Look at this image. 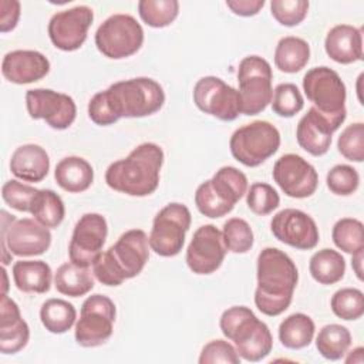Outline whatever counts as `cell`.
Wrapping results in <instances>:
<instances>
[{"mask_svg": "<svg viewBox=\"0 0 364 364\" xmlns=\"http://www.w3.org/2000/svg\"><path fill=\"white\" fill-rule=\"evenodd\" d=\"M256 277L255 304L259 311L270 317L284 313L299 282V272L290 256L277 247H264L257 256Z\"/></svg>", "mask_w": 364, "mask_h": 364, "instance_id": "6da1fadb", "label": "cell"}, {"mask_svg": "<svg viewBox=\"0 0 364 364\" xmlns=\"http://www.w3.org/2000/svg\"><path fill=\"white\" fill-rule=\"evenodd\" d=\"M164 164V151L158 144L144 142L135 146L128 156L112 162L105 171L107 185L129 196H148L159 185Z\"/></svg>", "mask_w": 364, "mask_h": 364, "instance_id": "7a4b0ae2", "label": "cell"}, {"mask_svg": "<svg viewBox=\"0 0 364 364\" xmlns=\"http://www.w3.org/2000/svg\"><path fill=\"white\" fill-rule=\"evenodd\" d=\"M148 235L142 229H129L102 252L92 263V274L105 286H119L138 276L149 259Z\"/></svg>", "mask_w": 364, "mask_h": 364, "instance_id": "3957f363", "label": "cell"}, {"mask_svg": "<svg viewBox=\"0 0 364 364\" xmlns=\"http://www.w3.org/2000/svg\"><path fill=\"white\" fill-rule=\"evenodd\" d=\"M223 336L233 341L240 358L246 361H260L266 358L273 347V337L267 324L256 317L246 306H232L226 309L219 320Z\"/></svg>", "mask_w": 364, "mask_h": 364, "instance_id": "277c9868", "label": "cell"}, {"mask_svg": "<svg viewBox=\"0 0 364 364\" xmlns=\"http://www.w3.org/2000/svg\"><path fill=\"white\" fill-rule=\"evenodd\" d=\"M104 91L118 119L152 115L158 112L165 102L162 85L148 77L117 81Z\"/></svg>", "mask_w": 364, "mask_h": 364, "instance_id": "5b68a950", "label": "cell"}, {"mask_svg": "<svg viewBox=\"0 0 364 364\" xmlns=\"http://www.w3.org/2000/svg\"><path fill=\"white\" fill-rule=\"evenodd\" d=\"M303 91L311 107L338 129L347 117V92L338 73L326 65L310 68L303 77Z\"/></svg>", "mask_w": 364, "mask_h": 364, "instance_id": "8992f818", "label": "cell"}, {"mask_svg": "<svg viewBox=\"0 0 364 364\" xmlns=\"http://www.w3.org/2000/svg\"><path fill=\"white\" fill-rule=\"evenodd\" d=\"M51 245L50 229L36 219H16V216L1 210V263L9 264L14 256H38L48 250Z\"/></svg>", "mask_w": 364, "mask_h": 364, "instance_id": "52a82bcc", "label": "cell"}, {"mask_svg": "<svg viewBox=\"0 0 364 364\" xmlns=\"http://www.w3.org/2000/svg\"><path fill=\"white\" fill-rule=\"evenodd\" d=\"M280 132L269 121H253L237 128L229 141L232 156L245 166L255 168L277 152Z\"/></svg>", "mask_w": 364, "mask_h": 364, "instance_id": "ba28073f", "label": "cell"}, {"mask_svg": "<svg viewBox=\"0 0 364 364\" xmlns=\"http://www.w3.org/2000/svg\"><path fill=\"white\" fill-rule=\"evenodd\" d=\"M98 51L111 60H122L134 55L144 43V30L138 20L125 13H117L105 18L94 36Z\"/></svg>", "mask_w": 364, "mask_h": 364, "instance_id": "9c48e42d", "label": "cell"}, {"mask_svg": "<svg viewBox=\"0 0 364 364\" xmlns=\"http://www.w3.org/2000/svg\"><path fill=\"white\" fill-rule=\"evenodd\" d=\"M272 67L259 55H247L239 63L237 82L243 115H256L272 102Z\"/></svg>", "mask_w": 364, "mask_h": 364, "instance_id": "30bf717a", "label": "cell"}, {"mask_svg": "<svg viewBox=\"0 0 364 364\" xmlns=\"http://www.w3.org/2000/svg\"><path fill=\"white\" fill-rule=\"evenodd\" d=\"M192 216L188 206L172 202L164 206L154 218L148 236L149 247L162 257L179 255L185 245V235L191 228Z\"/></svg>", "mask_w": 364, "mask_h": 364, "instance_id": "8fae6325", "label": "cell"}, {"mask_svg": "<svg viewBox=\"0 0 364 364\" xmlns=\"http://www.w3.org/2000/svg\"><path fill=\"white\" fill-rule=\"evenodd\" d=\"M117 317L115 303L104 294H91L81 304L74 337L81 347H98L108 341Z\"/></svg>", "mask_w": 364, "mask_h": 364, "instance_id": "7c38bea8", "label": "cell"}, {"mask_svg": "<svg viewBox=\"0 0 364 364\" xmlns=\"http://www.w3.org/2000/svg\"><path fill=\"white\" fill-rule=\"evenodd\" d=\"M192 97L202 112L220 121H233L242 114L239 91L219 77L206 75L199 78Z\"/></svg>", "mask_w": 364, "mask_h": 364, "instance_id": "4fadbf2b", "label": "cell"}, {"mask_svg": "<svg viewBox=\"0 0 364 364\" xmlns=\"http://www.w3.org/2000/svg\"><path fill=\"white\" fill-rule=\"evenodd\" d=\"M26 108L33 119H44L53 129H67L77 117L74 100L50 88H33L26 92Z\"/></svg>", "mask_w": 364, "mask_h": 364, "instance_id": "5bb4252c", "label": "cell"}, {"mask_svg": "<svg viewBox=\"0 0 364 364\" xmlns=\"http://www.w3.org/2000/svg\"><path fill=\"white\" fill-rule=\"evenodd\" d=\"M108 235V225L100 213H84L75 223L68 245L70 262L90 267L102 253Z\"/></svg>", "mask_w": 364, "mask_h": 364, "instance_id": "9a60e30c", "label": "cell"}, {"mask_svg": "<svg viewBox=\"0 0 364 364\" xmlns=\"http://www.w3.org/2000/svg\"><path fill=\"white\" fill-rule=\"evenodd\" d=\"M92 20L94 11L88 6H75L57 11L48 21V37L55 48L61 51H75L87 40Z\"/></svg>", "mask_w": 364, "mask_h": 364, "instance_id": "2e32d148", "label": "cell"}, {"mask_svg": "<svg viewBox=\"0 0 364 364\" xmlns=\"http://www.w3.org/2000/svg\"><path fill=\"white\" fill-rule=\"evenodd\" d=\"M272 175L284 195L296 199L311 196L318 185L316 168L296 154L282 155L274 162Z\"/></svg>", "mask_w": 364, "mask_h": 364, "instance_id": "e0dca14e", "label": "cell"}, {"mask_svg": "<svg viewBox=\"0 0 364 364\" xmlns=\"http://www.w3.org/2000/svg\"><path fill=\"white\" fill-rule=\"evenodd\" d=\"M270 230L279 242L300 250L314 249L320 239L314 219L309 213L294 208H286L277 212L272 218Z\"/></svg>", "mask_w": 364, "mask_h": 364, "instance_id": "ac0fdd59", "label": "cell"}, {"mask_svg": "<svg viewBox=\"0 0 364 364\" xmlns=\"http://www.w3.org/2000/svg\"><path fill=\"white\" fill-rule=\"evenodd\" d=\"M222 230L215 225L199 226L186 249V264L196 274H210L216 272L226 256Z\"/></svg>", "mask_w": 364, "mask_h": 364, "instance_id": "d6986e66", "label": "cell"}, {"mask_svg": "<svg viewBox=\"0 0 364 364\" xmlns=\"http://www.w3.org/2000/svg\"><path fill=\"white\" fill-rule=\"evenodd\" d=\"M50 71L48 58L36 50H14L4 54L1 61L3 77L13 84L40 81Z\"/></svg>", "mask_w": 364, "mask_h": 364, "instance_id": "ffe728a7", "label": "cell"}, {"mask_svg": "<svg viewBox=\"0 0 364 364\" xmlns=\"http://www.w3.org/2000/svg\"><path fill=\"white\" fill-rule=\"evenodd\" d=\"M30 340V328L17 303L6 293L0 299V353L16 354Z\"/></svg>", "mask_w": 364, "mask_h": 364, "instance_id": "44dd1931", "label": "cell"}, {"mask_svg": "<svg viewBox=\"0 0 364 364\" xmlns=\"http://www.w3.org/2000/svg\"><path fill=\"white\" fill-rule=\"evenodd\" d=\"M337 128L328 122L313 107L300 118L296 128V139L299 145L313 156L327 154L331 145V135Z\"/></svg>", "mask_w": 364, "mask_h": 364, "instance_id": "7402d4cb", "label": "cell"}, {"mask_svg": "<svg viewBox=\"0 0 364 364\" xmlns=\"http://www.w3.org/2000/svg\"><path fill=\"white\" fill-rule=\"evenodd\" d=\"M324 50L338 64H351L363 58L361 28L351 24H337L326 36Z\"/></svg>", "mask_w": 364, "mask_h": 364, "instance_id": "603a6c76", "label": "cell"}, {"mask_svg": "<svg viewBox=\"0 0 364 364\" xmlns=\"http://www.w3.org/2000/svg\"><path fill=\"white\" fill-rule=\"evenodd\" d=\"M10 171L26 182H41L50 171L48 154L37 144L20 145L11 154Z\"/></svg>", "mask_w": 364, "mask_h": 364, "instance_id": "cb8c5ba5", "label": "cell"}, {"mask_svg": "<svg viewBox=\"0 0 364 364\" xmlns=\"http://www.w3.org/2000/svg\"><path fill=\"white\" fill-rule=\"evenodd\" d=\"M54 179L65 192L80 193L92 185L94 169L91 164L81 156H65L55 165Z\"/></svg>", "mask_w": 364, "mask_h": 364, "instance_id": "d4e9b609", "label": "cell"}, {"mask_svg": "<svg viewBox=\"0 0 364 364\" xmlns=\"http://www.w3.org/2000/svg\"><path fill=\"white\" fill-rule=\"evenodd\" d=\"M16 287L24 293H47L51 287L53 272L44 260H17L11 269Z\"/></svg>", "mask_w": 364, "mask_h": 364, "instance_id": "484cf974", "label": "cell"}, {"mask_svg": "<svg viewBox=\"0 0 364 364\" xmlns=\"http://www.w3.org/2000/svg\"><path fill=\"white\" fill-rule=\"evenodd\" d=\"M310 60V46L296 36H286L279 40L274 50V65L282 73L294 74L307 65Z\"/></svg>", "mask_w": 364, "mask_h": 364, "instance_id": "4316f807", "label": "cell"}, {"mask_svg": "<svg viewBox=\"0 0 364 364\" xmlns=\"http://www.w3.org/2000/svg\"><path fill=\"white\" fill-rule=\"evenodd\" d=\"M54 286L58 293L70 297H80L90 293L94 287V279L88 267L73 262L63 263L54 273Z\"/></svg>", "mask_w": 364, "mask_h": 364, "instance_id": "83f0119b", "label": "cell"}, {"mask_svg": "<svg viewBox=\"0 0 364 364\" xmlns=\"http://www.w3.org/2000/svg\"><path fill=\"white\" fill-rule=\"evenodd\" d=\"M314 331L316 326L310 316L304 313H293L280 323L279 340L286 348L300 350L313 341Z\"/></svg>", "mask_w": 364, "mask_h": 364, "instance_id": "f1b7e54d", "label": "cell"}, {"mask_svg": "<svg viewBox=\"0 0 364 364\" xmlns=\"http://www.w3.org/2000/svg\"><path fill=\"white\" fill-rule=\"evenodd\" d=\"M311 277L320 284L338 283L346 273V260L337 250L324 247L317 250L309 262Z\"/></svg>", "mask_w": 364, "mask_h": 364, "instance_id": "f546056e", "label": "cell"}, {"mask_svg": "<svg viewBox=\"0 0 364 364\" xmlns=\"http://www.w3.org/2000/svg\"><path fill=\"white\" fill-rule=\"evenodd\" d=\"M40 320L47 331L63 334L75 326L77 310L64 299H48L41 304Z\"/></svg>", "mask_w": 364, "mask_h": 364, "instance_id": "4dcf8cb0", "label": "cell"}, {"mask_svg": "<svg viewBox=\"0 0 364 364\" xmlns=\"http://www.w3.org/2000/svg\"><path fill=\"white\" fill-rule=\"evenodd\" d=\"M351 346V333L341 324H327L316 337V348L326 360L343 358Z\"/></svg>", "mask_w": 364, "mask_h": 364, "instance_id": "1f68e13d", "label": "cell"}, {"mask_svg": "<svg viewBox=\"0 0 364 364\" xmlns=\"http://www.w3.org/2000/svg\"><path fill=\"white\" fill-rule=\"evenodd\" d=\"M30 213L40 225L55 229L64 220L65 206L58 193L51 189H40Z\"/></svg>", "mask_w": 364, "mask_h": 364, "instance_id": "d6a6232c", "label": "cell"}, {"mask_svg": "<svg viewBox=\"0 0 364 364\" xmlns=\"http://www.w3.org/2000/svg\"><path fill=\"white\" fill-rule=\"evenodd\" d=\"M213 189L226 202L236 205L242 196L247 192V178L246 175L235 166H222L210 178Z\"/></svg>", "mask_w": 364, "mask_h": 364, "instance_id": "836d02e7", "label": "cell"}, {"mask_svg": "<svg viewBox=\"0 0 364 364\" xmlns=\"http://www.w3.org/2000/svg\"><path fill=\"white\" fill-rule=\"evenodd\" d=\"M334 245L344 253L354 255L364 250V226L363 222L354 218L338 219L331 230Z\"/></svg>", "mask_w": 364, "mask_h": 364, "instance_id": "e575fe53", "label": "cell"}, {"mask_svg": "<svg viewBox=\"0 0 364 364\" xmlns=\"http://www.w3.org/2000/svg\"><path fill=\"white\" fill-rule=\"evenodd\" d=\"M138 13L146 26L162 28L178 17L179 3L176 0H139Z\"/></svg>", "mask_w": 364, "mask_h": 364, "instance_id": "d590c367", "label": "cell"}, {"mask_svg": "<svg viewBox=\"0 0 364 364\" xmlns=\"http://www.w3.org/2000/svg\"><path fill=\"white\" fill-rule=\"evenodd\" d=\"M330 307L341 320H358L364 314V294L360 289L343 287L331 296Z\"/></svg>", "mask_w": 364, "mask_h": 364, "instance_id": "8d00e7d4", "label": "cell"}, {"mask_svg": "<svg viewBox=\"0 0 364 364\" xmlns=\"http://www.w3.org/2000/svg\"><path fill=\"white\" fill-rule=\"evenodd\" d=\"M222 237L226 250L232 253H246L252 249L255 236L250 225L242 218H230L223 223Z\"/></svg>", "mask_w": 364, "mask_h": 364, "instance_id": "74e56055", "label": "cell"}, {"mask_svg": "<svg viewBox=\"0 0 364 364\" xmlns=\"http://www.w3.org/2000/svg\"><path fill=\"white\" fill-rule=\"evenodd\" d=\"M270 104L274 114L279 117L290 118L303 109L304 100L296 84L282 82L273 90Z\"/></svg>", "mask_w": 364, "mask_h": 364, "instance_id": "f35d334b", "label": "cell"}, {"mask_svg": "<svg viewBox=\"0 0 364 364\" xmlns=\"http://www.w3.org/2000/svg\"><path fill=\"white\" fill-rule=\"evenodd\" d=\"M195 205L198 210L206 218H222L232 212L235 205L226 202L218 192L213 189L210 179L202 182L195 192Z\"/></svg>", "mask_w": 364, "mask_h": 364, "instance_id": "ab89813d", "label": "cell"}, {"mask_svg": "<svg viewBox=\"0 0 364 364\" xmlns=\"http://www.w3.org/2000/svg\"><path fill=\"white\" fill-rule=\"evenodd\" d=\"M280 203V196L277 191L264 182H255L247 188L246 192V205L247 208L259 215L266 216L272 213Z\"/></svg>", "mask_w": 364, "mask_h": 364, "instance_id": "60d3db41", "label": "cell"}, {"mask_svg": "<svg viewBox=\"0 0 364 364\" xmlns=\"http://www.w3.org/2000/svg\"><path fill=\"white\" fill-rule=\"evenodd\" d=\"M37 188L18 182L16 179H10L1 186V198L3 200L13 209L18 212H31L33 203L38 195Z\"/></svg>", "mask_w": 364, "mask_h": 364, "instance_id": "b9f144b4", "label": "cell"}, {"mask_svg": "<svg viewBox=\"0 0 364 364\" xmlns=\"http://www.w3.org/2000/svg\"><path fill=\"white\" fill-rule=\"evenodd\" d=\"M338 152L351 162H363L364 159V124L354 122L347 125L338 139H337Z\"/></svg>", "mask_w": 364, "mask_h": 364, "instance_id": "7bdbcfd3", "label": "cell"}, {"mask_svg": "<svg viewBox=\"0 0 364 364\" xmlns=\"http://www.w3.org/2000/svg\"><path fill=\"white\" fill-rule=\"evenodd\" d=\"M326 183L330 192L334 195L348 196L357 191L360 185V175L355 168L346 164H338L327 172Z\"/></svg>", "mask_w": 364, "mask_h": 364, "instance_id": "ee69618b", "label": "cell"}, {"mask_svg": "<svg viewBox=\"0 0 364 364\" xmlns=\"http://www.w3.org/2000/svg\"><path fill=\"white\" fill-rule=\"evenodd\" d=\"M309 11V1L306 0H272L270 13L277 23L286 27L300 24Z\"/></svg>", "mask_w": 364, "mask_h": 364, "instance_id": "f6af8a7d", "label": "cell"}, {"mask_svg": "<svg viewBox=\"0 0 364 364\" xmlns=\"http://www.w3.org/2000/svg\"><path fill=\"white\" fill-rule=\"evenodd\" d=\"M199 364H239L240 357L233 344L226 340H212L203 346L198 358Z\"/></svg>", "mask_w": 364, "mask_h": 364, "instance_id": "bcb514c9", "label": "cell"}, {"mask_svg": "<svg viewBox=\"0 0 364 364\" xmlns=\"http://www.w3.org/2000/svg\"><path fill=\"white\" fill-rule=\"evenodd\" d=\"M88 117L90 119L101 127L112 125L118 121L115 114L111 109V105L107 100L105 91H98L88 101Z\"/></svg>", "mask_w": 364, "mask_h": 364, "instance_id": "7dc6e473", "label": "cell"}, {"mask_svg": "<svg viewBox=\"0 0 364 364\" xmlns=\"http://www.w3.org/2000/svg\"><path fill=\"white\" fill-rule=\"evenodd\" d=\"M21 13V4L17 0H0V31L7 33L16 28Z\"/></svg>", "mask_w": 364, "mask_h": 364, "instance_id": "c3c4849f", "label": "cell"}, {"mask_svg": "<svg viewBox=\"0 0 364 364\" xmlns=\"http://www.w3.org/2000/svg\"><path fill=\"white\" fill-rule=\"evenodd\" d=\"M226 6L233 14L242 17L256 16L264 6V0H228Z\"/></svg>", "mask_w": 364, "mask_h": 364, "instance_id": "681fc988", "label": "cell"}, {"mask_svg": "<svg viewBox=\"0 0 364 364\" xmlns=\"http://www.w3.org/2000/svg\"><path fill=\"white\" fill-rule=\"evenodd\" d=\"M363 257H364V250H360L354 255H351V267L358 277V280H363Z\"/></svg>", "mask_w": 364, "mask_h": 364, "instance_id": "f907efd6", "label": "cell"}, {"mask_svg": "<svg viewBox=\"0 0 364 364\" xmlns=\"http://www.w3.org/2000/svg\"><path fill=\"white\" fill-rule=\"evenodd\" d=\"M344 361H346V363L363 364V363H364V348H363V347H355L353 351H350L348 357H346Z\"/></svg>", "mask_w": 364, "mask_h": 364, "instance_id": "816d5d0a", "label": "cell"}, {"mask_svg": "<svg viewBox=\"0 0 364 364\" xmlns=\"http://www.w3.org/2000/svg\"><path fill=\"white\" fill-rule=\"evenodd\" d=\"M1 273H3V293L7 294V289H9V282H7V272L4 269V266L1 267Z\"/></svg>", "mask_w": 364, "mask_h": 364, "instance_id": "f5cc1de1", "label": "cell"}]
</instances>
